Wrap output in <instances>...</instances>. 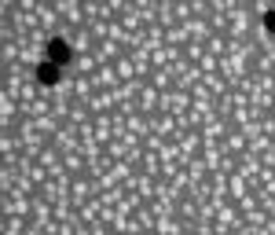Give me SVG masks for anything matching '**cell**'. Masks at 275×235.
I'll use <instances>...</instances> for the list:
<instances>
[{"mask_svg":"<svg viewBox=\"0 0 275 235\" xmlns=\"http://www.w3.org/2000/svg\"><path fill=\"white\" fill-rule=\"evenodd\" d=\"M55 78H59V70H55V67H41V81H55Z\"/></svg>","mask_w":275,"mask_h":235,"instance_id":"7a4b0ae2","label":"cell"},{"mask_svg":"<svg viewBox=\"0 0 275 235\" xmlns=\"http://www.w3.org/2000/svg\"><path fill=\"white\" fill-rule=\"evenodd\" d=\"M268 30L275 33V15H268Z\"/></svg>","mask_w":275,"mask_h":235,"instance_id":"3957f363","label":"cell"},{"mask_svg":"<svg viewBox=\"0 0 275 235\" xmlns=\"http://www.w3.org/2000/svg\"><path fill=\"white\" fill-rule=\"evenodd\" d=\"M48 55H55V63H66V55H70V52H66L63 41H52V44H48Z\"/></svg>","mask_w":275,"mask_h":235,"instance_id":"6da1fadb","label":"cell"}]
</instances>
